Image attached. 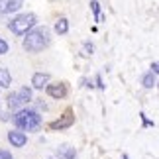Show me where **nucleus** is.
Returning <instances> with one entry per match:
<instances>
[{"instance_id":"obj_1","label":"nucleus","mask_w":159,"mask_h":159,"mask_svg":"<svg viewBox=\"0 0 159 159\" xmlns=\"http://www.w3.org/2000/svg\"><path fill=\"white\" fill-rule=\"evenodd\" d=\"M49 41H51V34H49V30L43 26V28H35L32 32H28L22 45H24V49L30 51V53H38L41 49H45V47L49 45Z\"/></svg>"},{"instance_id":"obj_2","label":"nucleus","mask_w":159,"mask_h":159,"mask_svg":"<svg viewBox=\"0 0 159 159\" xmlns=\"http://www.w3.org/2000/svg\"><path fill=\"white\" fill-rule=\"evenodd\" d=\"M14 124L20 132H35L41 126V116L35 112V110L22 108V110H18L16 116H14Z\"/></svg>"},{"instance_id":"obj_3","label":"nucleus","mask_w":159,"mask_h":159,"mask_svg":"<svg viewBox=\"0 0 159 159\" xmlns=\"http://www.w3.org/2000/svg\"><path fill=\"white\" fill-rule=\"evenodd\" d=\"M35 26V14H22L8 24V30L16 35H26Z\"/></svg>"},{"instance_id":"obj_4","label":"nucleus","mask_w":159,"mask_h":159,"mask_svg":"<svg viewBox=\"0 0 159 159\" xmlns=\"http://www.w3.org/2000/svg\"><path fill=\"white\" fill-rule=\"evenodd\" d=\"M24 0H0V14H12V12L20 10Z\"/></svg>"},{"instance_id":"obj_5","label":"nucleus","mask_w":159,"mask_h":159,"mask_svg":"<svg viewBox=\"0 0 159 159\" xmlns=\"http://www.w3.org/2000/svg\"><path fill=\"white\" fill-rule=\"evenodd\" d=\"M8 142L14 145V148H24L26 142H28V136L20 130H12V132H8Z\"/></svg>"},{"instance_id":"obj_6","label":"nucleus","mask_w":159,"mask_h":159,"mask_svg":"<svg viewBox=\"0 0 159 159\" xmlns=\"http://www.w3.org/2000/svg\"><path fill=\"white\" fill-rule=\"evenodd\" d=\"M47 94L51 96V98H63V96L67 94V87L63 83H57V84H47L45 87Z\"/></svg>"},{"instance_id":"obj_7","label":"nucleus","mask_w":159,"mask_h":159,"mask_svg":"<svg viewBox=\"0 0 159 159\" xmlns=\"http://www.w3.org/2000/svg\"><path fill=\"white\" fill-rule=\"evenodd\" d=\"M73 122H75V118L71 116V110H67L63 118L51 122V126H49V128H51V130H63V128H69V126L73 124Z\"/></svg>"},{"instance_id":"obj_8","label":"nucleus","mask_w":159,"mask_h":159,"mask_svg":"<svg viewBox=\"0 0 159 159\" xmlns=\"http://www.w3.org/2000/svg\"><path fill=\"white\" fill-rule=\"evenodd\" d=\"M49 75L47 73H35V75L32 77V84H34V89H43L49 84Z\"/></svg>"},{"instance_id":"obj_9","label":"nucleus","mask_w":159,"mask_h":159,"mask_svg":"<svg viewBox=\"0 0 159 159\" xmlns=\"http://www.w3.org/2000/svg\"><path fill=\"white\" fill-rule=\"evenodd\" d=\"M57 157H61V159H75L77 157V153H75V148H71V145H61L59 148V151H57Z\"/></svg>"},{"instance_id":"obj_10","label":"nucleus","mask_w":159,"mask_h":159,"mask_svg":"<svg viewBox=\"0 0 159 159\" xmlns=\"http://www.w3.org/2000/svg\"><path fill=\"white\" fill-rule=\"evenodd\" d=\"M16 96H18V100H20V104L24 106V104H28V102L32 100V90H30L28 87H22V89L16 93Z\"/></svg>"},{"instance_id":"obj_11","label":"nucleus","mask_w":159,"mask_h":159,"mask_svg":"<svg viewBox=\"0 0 159 159\" xmlns=\"http://www.w3.org/2000/svg\"><path fill=\"white\" fill-rule=\"evenodd\" d=\"M10 83H12V77H10L8 69H6V67H0V87H2V89H8Z\"/></svg>"},{"instance_id":"obj_12","label":"nucleus","mask_w":159,"mask_h":159,"mask_svg":"<svg viewBox=\"0 0 159 159\" xmlns=\"http://www.w3.org/2000/svg\"><path fill=\"white\" fill-rule=\"evenodd\" d=\"M55 32H57L59 35H63L69 32V20L67 18H59L57 22H55Z\"/></svg>"},{"instance_id":"obj_13","label":"nucleus","mask_w":159,"mask_h":159,"mask_svg":"<svg viewBox=\"0 0 159 159\" xmlns=\"http://www.w3.org/2000/svg\"><path fill=\"white\" fill-rule=\"evenodd\" d=\"M142 83H143L145 89H153L155 84H157V75H151V73H148V75H143Z\"/></svg>"},{"instance_id":"obj_14","label":"nucleus","mask_w":159,"mask_h":159,"mask_svg":"<svg viewBox=\"0 0 159 159\" xmlns=\"http://www.w3.org/2000/svg\"><path fill=\"white\" fill-rule=\"evenodd\" d=\"M90 10L94 12V20H96V22H102V14H100V4H98V0H93V2H90Z\"/></svg>"},{"instance_id":"obj_15","label":"nucleus","mask_w":159,"mask_h":159,"mask_svg":"<svg viewBox=\"0 0 159 159\" xmlns=\"http://www.w3.org/2000/svg\"><path fill=\"white\" fill-rule=\"evenodd\" d=\"M22 104H20V100H18V96H16V93H12L10 96H8V108L10 110H18Z\"/></svg>"},{"instance_id":"obj_16","label":"nucleus","mask_w":159,"mask_h":159,"mask_svg":"<svg viewBox=\"0 0 159 159\" xmlns=\"http://www.w3.org/2000/svg\"><path fill=\"white\" fill-rule=\"evenodd\" d=\"M93 51H94V45L87 41V43L83 45V55H87V57H89V55H93Z\"/></svg>"},{"instance_id":"obj_17","label":"nucleus","mask_w":159,"mask_h":159,"mask_svg":"<svg viewBox=\"0 0 159 159\" xmlns=\"http://www.w3.org/2000/svg\"><path fill=\"white\" fill-rule=\"evenodd\" d=\"M4 53H8V43L0 38V55H4Z\"/></svg>"},{"instance_id":"obj_18","label":"nucleus","mask_w":159,"mask_h":159,"mask_svg":"<svg viewBox=\"0 0 159 159\" xmlns=\"http://www.w3.org/2000/svg\"><path fill=\"white\" fill-rule=\"evenodd\" d=\"M0 159H12V153L8 149H0Z\"/></svg>"},{"instance_id":"obj_19","label":"nucleus","mask_w":159,"mask_h":159,"mask_svg":"<svg viewBox=\"0 0 159 159\" xmlns=\"http://www.w3.org/2000/svg\"><path fill=\"white\" fill-rule=\"evenodd\" d=\"M151 75H157V73H159V65H157V61H153V63H151Z\"/></svg>"},{"instance_id":"obj_20","label":"nucleus","mask_w":159,"mask_h":159,"mask_svg":"<svg viewBox=\"0 0 159 159\" xmlns=\"http://www.w3.org/2000/svg\"><path fill=\"white\" fill-rule=\"evenodd\" d=\"M96 83H98V89H104V84H102V77L96 75Z\"/></svg>"},{"instance_id":"obj_21","label":"nucleus","mask_w":159,"mask_h":159,"mask_svg":"<svg viewBox=\"0 0 159 159\" xmlns=\"http://www.w3.org/2000/svg\"><path fill=\"white\" fill-rule=\"evenodd\" d=\"M49 159H61V157H57V155H55V157H49Z\"/></svg>"},{"instance_id":"obj_22","label":"nucleus","mask_w":159,"mask_h":159,"mask_svg":"<svg viewBox=\"0 0 159 159\" xmlns=\"http://www.w3.org/2000/svg\"><path fill=\"white\" fill-rule=\"evenodd\" d=\"M124 159H128V155H124Z\"/></svg>"}]
</instances>
